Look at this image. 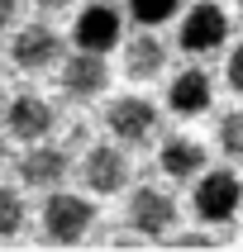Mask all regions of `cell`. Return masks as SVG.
<instances>
[{"label":"cell","instance_id":"cell-8","mask_svg":"<svg viewBox=\"0 0 243 252\" xmlns=\"http://www.w3.org/2000/svg\"><path fill=\"white\" fill-rule=\"evenodd\" d=\"M57 86H62L67 100H96L110 86V67L96 53H67L57 62Z\"/></svg>","mask_w":243,"mask_h":252},{"label":"cell","instance_id":"cell-4","mask_svg":"<svg viewBox=\"0 0 243 252\" xmlns=\"http://www.w3.org/2000/svg\"><path fill=\"white\" fill-rule=\"evenodd\" d=\"M71 43H76V53H114L119 43H124V10L114 5V0H91L76 10L71 19Z\"/></svg>","mask_w":243,"mask_h":252},{"label":"cell","instance_id":"cell-19","mask_svg":"<svg viewBox=\"0 0 243 252\" xmlns=\"http://www.w3.org/2000/svg\"><path fill=\"white\" fill-rule=\"evenodd\" d=\"M19 5H24V0H0V29L19 24Z\"/></svg>","mask_w":243,"mask_h":252},{"label":"cell","instance_id":"cell-21","mask_svg":"<svg viewBox=\"0 0 243 252\" xmlns=\"http://www.w3.org/2000/svg\"><path fill=\"white\" fill-rule=\"evenodd\" d=\"M119 252V248H114ZM172 252H219V248H176V243H172Z\"/></svg>","mask_w":243,"mask_h":252},{"label":"cell","instance_id":"cell-9","mask_svg":"<svg viewBox=\"0 0 243 252\" xmlns=\"http://www.w3.org/2000/svg\"><path fill=\"white\" fill-rule=\"evenodd\" d=\"M129 153L119 148V143H96L91 153H86L81 162V181L86 190H96V195H119L129 186Z\"/></svg>","mask_w":243,"mask_h":252},{"label":"cell","instance_id":"cell-16","mask_svg":"<svg viewBox=\"0 0 243 252\" xmlns=\"http://www.w3.org/2000/svg\"><path fill=\"white\" fill-rule=\"evenodd\" d=\"M214 143H219V153H224V157L243 162V110H224V114H219Z\"/></svg>","mask_w":243,"mask_h":252},{"label":"cell","instance_id":"cell-2","mask_svg":"<svg viewBox=\"0 0 243 252\" xmlns=\"http://www.w3.org/2000/svg\"><path fill=\"white\" fill-rule=\"evenodd\" d=\"M176 48L186 57H210L229 48V10L214 0H196L176 14Z\"/></svg>","mask_w":243,"mask_h":252},{"label":"cell","instance_id":"cell-5","mask_svg":"<svg viewBox=\"0 0 243 252\" xmlns=\"http://www.w3.org/2000/svg\"><path fill=\"white\" fill-rule=\"evenodd\" d=\"M124 219L139 238H176V224H181V205L172 190L162 186H139L124 205Z\"/></svg>","mask_w":243,"mask_h":252},{"label":"cell","instance_id":"cell-14","mask_svg":"<svg viewBox=\"0 0 243 252\" xmlns=\"http://www.w3.org/2000/svg\"><path fill=\"white\" fill-rule=\"evenodd\" d=\"M67 171H71V162L62 148H29L19 157V181L34 186V190H48V195L67 181Z\"/></svg>","mask_w":243,"mask_h":252},{"label":"cell","instance_id":"cell-18","mask_svg":"<svg viewBox=\"0 0 243 252\" xmlns=\"http://www.w3.org/2000/svg\"><path fill=\"white\" fill-rule=\"evenodd\" d=\"M224 81H229L234 95H243V43L229 48V57H224Z\"/></svg>","mask_w":243,"mask_h":252},{"label":"cell","instance_id":"cell-20","mask_svg":"<svg viewBox=\"0 0 243 252\" xmlns=\"http://www.w3.org/2000/svg\"><path fill=\"white\" fill-rule=\"evenodd\" d=\"M34 5H38V10H48V14H57V10H71L76 0H34Z\"/></svg>","mask_w":243,"mask_h":252},{"label":"cell","instance_id":"cell-6","mask_svg":"<svg viewBox=\"0 0 243 252\" xmlns=\"http://www.w3.org/2000/svg\"><path fill=\"white\" fill-rule=\"evenodd\" d=\"M157 124H162V114L148 95H114L105 105V128H110V138L119 148H143V143L157 138Z\"/></svg>","mask_w":243,"mask_h":252},{"label":"cell","instance_id":"cell-10","mask_svg":"<svg viewBox=\"0 0 243 252\" xmlns=\"http://www.w3.org/2000/svg\"><path fill=\"white\" fill-rule=\"evenodd\" d=\"M53 105L43 95H34V91H19V95L5 100V133L19 143H43L48 133H53Z\"/></svg>","mask_w":243,"mask_h":252},{"label":"cell","instance_id":"cell-11","mask_svg":"<svg viewBox=\"0 0 243 252\" xmlns=\"http://www.w3.org/2000/svg\"><path fill=\"white\" fill-rule=\"evenodd\" d=\"M210 105H214V81H210V71L181 67V71L167 81V110L176 114V119H196V114H205Z\"/></svg>","mask_w":243,"mask_h":252},{"label":"cell","instance_id":"cell-17","mask_svg":"<svg viewBox=\"0 0 243 252\" xmlns=\"http://www.w3.org/2000/svg\"><path fill=\"white\" fill-rule=\"evenodd\" d=\"M24 219H29V210H24V200H19V190L0 186V238H19Z\"/></svg>","mask_w":243,"mask_h":252},{"label":"cell","instance_id":"cell-7","mask_svg":"<svg viewBox=\"0 0 243 252\" xmlns=\"http://www.w3.org/2000/svg\"><path fill=\"white\" fill-rule=\"evenodd\" d=\"M10 62L19 71H48L62 62V33L53 24H19L10 38Z\"/></svg>","mask_w":243,"mask_h":252},{"label":"cell","instance_id":"cell-22","mask_svg":"<svg viewBox=\"0 0 243 252\" xmlns=\"http://www.w3.org/2000/svg\"><path fill=\"white\" fill-rule=\"evenodd\" d=\"M0 167H5V138H0Z\"/></svg>","mask_w":243,"mask_h":252},{"label":"cell","instance_id":"cell-3","mask_svg":"<svg viewBox=\"0 0 243 252\" xmlns=\"http://www.w3.org/2000/svg\"><path fill=\"white\" fill-rule=\"evenodd\" d=\"M43 238L53 248H76L86 243V233L96 228V205L86 195H71V190H53L43 200Z\"/></svg>","mask_w":243,"mask_h":252},{"label":"cell","instance_id":"cell-13","mask_svg":"<svg viewBox=\"0 0 243 252\" xmlns=\"http://www.w3.org/2000/svg\"><path fill=\"white\" fill-rule=\"evenodd\" d=\"M167 71V43L153 29H143L134 38H124V76L129 81H153Z\"/></svg>","mask_w":243,"mask_h":252},{"label":"cell","instance_id":"cell-15","mask_svg":"<svg viewBox=\"0 0 243 252\" xmlns=\"http://www.w3.org/2000/svg\"><path fill=\"white\" fill-rule=\"evenodd\" d=\"M186 10V0H124V14L139 29H162Z\"/></svg>","mask_w":243,"mask_h":252},{"label":"cell","instance_id":"cell-23","mask_svg":"<svg viewBox=\"0 0 243 252\" xmlns=\"http://www.w3.org/2000/svg\"><path fill=\"white\" fill-rule=\"evenodd\" d=\"M239 19H243V0H239Z\"/></svg>","mask_w":243,"mask_h":252},{"label":"cell","instance_id":"cell-1","mask_svg":"<svg viewBox=\"0 0 243 252\" xmlns=\"http://www.w3.org/2000/svg\"><path fill=\"white\" fill-rule=\"evenodd\" d=\"M243 210V176L234 167H205L191 186V214L200 224H229Z\"/></svg>","mask_w":243,"mask_h":252},{"label":"cell","instance_id":"cell-12","mask_svg":"<svg viewBox=\"0 0 243 252\" xmlns=\"http://www.w3.org/2000/svg\"><path fill=\"white\" fill-rule=\"evenodd\" d=\"M157 167H162V176H172V181H196L200 171L210 167V153H205V143L191 138V133H167L162 148H157Z\"/></svg>","mask_w":243,"mask_h":252}]
</instances>
